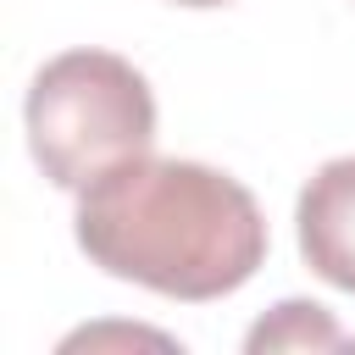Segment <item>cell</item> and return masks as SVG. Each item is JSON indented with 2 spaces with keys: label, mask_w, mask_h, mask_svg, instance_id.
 Segmentation results:
<instances>
[{
  "label": "cell",
  "mask_w": 355,
  "mask_h": 355,
  "mask_svg": "<svg viewBox=\"0 0 355 355\" xmlns=\"http://www.w3.org/2000/svg\"><path fill=\"white\" fill-rule=\"evenodd\" d=\"M78 244L111 277L166 300H222L266 261L255 194L200 161L133 155L78 189Z\"/></svg>",
  "instance_id": "1"
},
{
  "label": "cell",
  "mask_w": 355,
  "mask_h": 355,
  "mask_svg": "<svg viewBox=\"0 0 355 355\" xmlns=\"http://www.w3.org/2000/svg\"><path fill=\"white\" fill-rule=\"evenodd\" d=\"M155 94L144 72L111 50H67L28 89V150L55 189H83L100 172L150 155Z\"/></svg>",
  "instance_id": "2"
},
{
  "label": "cell",
  "mask_w": 355,
  "mask_h": 355,
  "mask_svg": "<svg viewBox=\"0 0 355 355\" xmlns=\"http://www.w3.org/2000/svg\"><path fill=\"white\" fill-rule=\"evenodd\" d=\"M300 255L305 266L355 294V155H338L327 166H316V178L300 189Z\"/></svg>",
  "instance_id": "3"
},
{
  "label": "cell",
  "mask_w": 355,
  "mask_h": 355,
  "mask_svg": "<svg viewBox=\"0 0 355 355\" xmlns=\"http://www.w3.org/2000/svg\"><path fill=\"white\" fill-rule=\"evenodd\" d=\"M338 344H344V327L316 300H283L244 333L250 355H266V349H338Z\"/></svg>",
  "instance_id": "4"
},
{
  "label": "cell",
  "mask_w": 355,
  "mask_h": 355,
  "mask_svg": "<svg viewBox=\"0 0 355 355\" xmlns=\"http://www.w3.org/2000/svg\"><path fill=\"white\" fill-rule=\"evenodd\" d=\"M178 6H222V0H178Z\"/></svg>",
  "instance_id": "5"
}]
</instances>
